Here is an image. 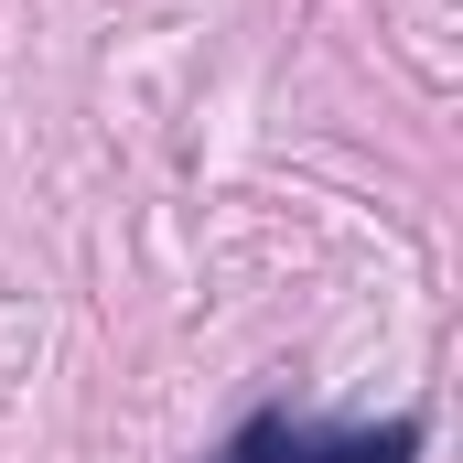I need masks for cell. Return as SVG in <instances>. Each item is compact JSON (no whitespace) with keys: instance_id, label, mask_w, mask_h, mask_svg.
I'll return each instance as SVG.
<instances>
[{"instance_id":"obj_1","label":"cell","mask_w":463,"mask_h":463,"mask_svg":"<svg viewBox=\"0 0 463 463\" xmlns=\"http://www.w3.org/2000/svg\"><path fill=\"white\" fill-rule=\"evenodd\" d=\"M420 442H431L420 410H399V420H377V431H335V420H302V410L269 399V410H248L205 463H420Z\"/></svg>"}]
</instances>
